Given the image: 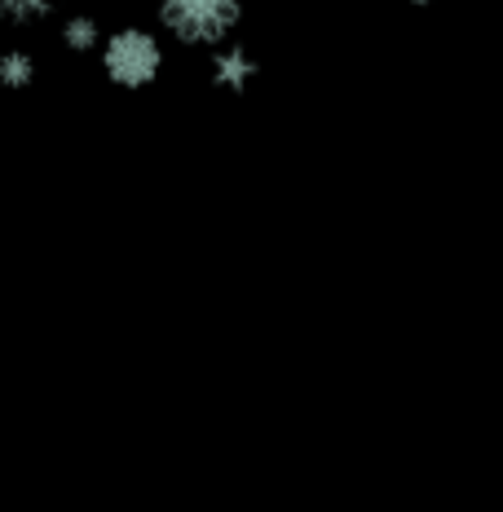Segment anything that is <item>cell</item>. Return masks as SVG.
<instances>
[{"label":"cell","mask_w":503,"mask_h":512,"mask_svg":"<svg viewBox=\"0 0 503 512\" xmlns=\"http://www.w3.org/2000/svg\"><path fill=\"white\" fill-rule=\"evenodd\" d=\"M155 18L177 45L217 49L243 23V0H155Z\"/></svg>","instance_id":"obj_1"},{"label":"cell","mask_w":503,"mask_h":512,"mask_svg":"<svg viewBox=\"0 0 503 512\" xmlns=\"http://www.w3.org/2000/svg\"><path fill=\"white\" fill-rule=\"evenodd\" d=\"M102 71L120 89H146L164 71V40L151 27H120L102 36Z\"/></svg>","instance_id":"obj_2"},{"label":"cell","mask_w":503,"mask_h":512,"mask_svg":"<svg viewBox=\"0 0 503 512\" xmlns=\"http://www.w3.org/2000/svg\"><path fill=\"white\" fill-rule=\"evenodd\" d=\"M256 76H261V62H256V53L248 45H230V40H221V45L212 49V84H217V89L243 93Z\"/></svg>","instance_id":"obj_3"},{"label":"cell","mask_w":503,"mask_h":512,"mask_svg":"<svg viewBox=\"0 0 503 512\" xmlns=\"http://www.w3.org/2000/svg\"><path fill=\"white\" fill-rule=\"evenodd\" d=\"M62 45H67L71 53H93L102 45V27L93 14H71L67 27H62Z\"/></svg>","instance_id":"obj_4"},{"label":"cell","mask_w":503,"mask_h":512,"mask_svg":"<svg viewBox=\"0 0 503 512\" xmlns=\"http://www.w3.org/2000/svg\"><path fill=\"white\" fill-rule=\"evenodd\" d=\"M0 84H5V89H27V84H36V58H31L27 49L0 53Z\"/></svg>","instance_id":"obj_5"},{"label":"cell","mask_w":503,"mask_h":512,"mask_svg":"<svg viewBox=\"0 0 503 512\" xmlns=\"http://www.w3.org/2000/svg\"><path fill=\"white\" fill-rule=\"evenodd\" d=\"M58 9V0H0V18L14 27H31V23H45V18Z\"/></svg>","instance_id":"obj_6"},{"label":"cell","mask_w":503,"mask_h":512,"mask_svg":"<svg viewBox=\"0 0 503 512\" xmlns=\"http://www.w3.org/2000/svg\"><path fill=\"white\" fill-rule=\"evenodd\" d=\"M411 5H415V9H424V5H433V0H411Z\"/></svg>","instance_id":"obj_7"}]
</instances>
